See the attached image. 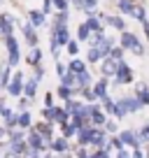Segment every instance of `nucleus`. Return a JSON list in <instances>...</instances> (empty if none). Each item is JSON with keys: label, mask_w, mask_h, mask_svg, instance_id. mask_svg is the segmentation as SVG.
<instances>
[{"label": "nucleus", "mask_w": 149, "mask_h": 158, "mask_svg": "<svg viewBox=\"0 0 149 158\" xmlns=\"http://www.w3.org/2000/svg\"><path fill=\"white\" fill-rule=\"evenodd\" d=\"M16 30V19L10 12H0V42H5V37L14 35Z\"/></svg>", "instance_id": "obj_6"}, {"label": "nucleus", "mask_w": 149, "mask_h": 158, "mask_svg": "<svg viewBox=\"0 0 149 158\" xmlns=\"http://www.w3.org/2000/svg\"><path fill=\"white\" fill-rule=\"evenodd\" d=\"M68 70H70V72H74V74H82V72H86V70H89V63L74 56V58H70V63H68Z\"/></svg>", "instance_id": "obj_21"}, {"label": "nucleus", "mask_w": 149, "mask_h": 158, "mask_svg": "<svg viewBox=\"0 0 149 158\" xmlns=\"http://www.w3.org/2000/svg\"><path fill=\"white\" fill-rule=\"evenodd\" d=\"M42 105H45V107H54V105H56V93L47 91V93L42 95Z\"/></svg>", "instance_id": "obj_45"}, {"label": "nucleus", "mask_w": 149, "mask_h": 158, "mask_svg": "<svg viewBox=\"0 0 149 158\" xmlns=\"http://www.w3.org/2000/svg\"><path fill=\"white\" fill-rule=\"evenodd\" d=\"M119 63L121 60H114V58H103L100 60V74H103V77H107V79H112L117 74V70H119Z\"/></svg>", "instance_id": "obj_11"}, {"label": "nucleus", "mask_w": 149, "mask_h": 158, "mask_svg": "<svg viewBox=\"0 0 149 158\" xmlns=\"http://www.w3.org/2000/svg\"><path fill=\"white\" fill-rule=\"evenodd\" d=\"M135 2L138 0H117V10L121 12V14H126V16H130V12H133V7H135Z\"/></svg>", "instance_id": "obj_32"}, {"label": "nucleus", "mask_w": 149, "mask_h": 158, "mask_svg": "<svg viewBox=\"0 0 149 158\" xmlns=\"http://www.w3.org/2000/svg\"><path fill=\"white\" fill-rule=\"evenodd\" d=\"M77 95H79L84 102H98V98H96V93H93V89H91V86H89V89H82Z\"/></svg>", "instance_id": "obj_36"}, {"label": "nucleus", "mask_w": 149, "mask_h": 158, "mask_svg": "<svg viewBox=\"0 0 149 158\" xmlns=\"http://www.w3.org/2000/svg\"><path fill=\"white\" fill-rule=\"evenodd\" d=\"M91 89H93L96 98H98V102H100V100H103L105 95H109V93H107V89H109V79H107V77H100V79H96Z\"/></svg>", "instance_id": "obj_17"}, {"label": "nucleus", "mask_w": 149, "mask_h": 158, "mask_svg": "<svg viewBox=\"0 0 149 158\" xmlns=\"http://www.w3.org/2000/svg\"><path fill=\"white\" fill-rule=\"evenodd\" d=\"M49 151L56 153V156H65V153L72 151V144H70V139H65L63 135H56V137L51 139V144H49Z\"/></svg>", "instance_id": "obj_8"}, {"label": "nucleus", "mask_w": 149, "mask_h": 158, "mask_svg": "<svg viewBox=\"0 0 149 158\" xmlns=\"http://www.w3.org/2000/svg\"><path fill=\"white\" fill-rule=\"evenodd\" d=\"M2 47H5V60L12 65V68H19L21 63V44H19V37L16 35H10V37H5V42H2Z\"/></svg>", "instance_id": "obj_1"}, {"label": "nucleus", "mask_w": 149, "mask_h": 158, "mask_svg": "<svg viewBox=\"0 0 149 158\" xmlns=\"http://www.w3.org/2000/svg\"><path fill=\"white\" fill-rule=\"evenodd\" d=\"M124 47H121V44H114V47H112V51H109V58H114V60H124Z\"/></svg>", "instance_id": "obj_43"}, {"label": "nucleus", "mask_w": 149, "mask_h": 158, "mask_svg": "<svg viewBox=\"0 0 149 158\" xmlns=\"http://www.w3.org/2000/svg\"><path fill=\"white\" fill-rule=\"evenodd\" d=\"M12 74H14V68H12L10 63H7L5 58L0 60V84H2V89H7V84H10Z\"/></svg>", "instance_id": "obj_18"}, {"label": "nucleus", "mask_w": 149, "mask_h": 158, "mask_svg": "<svg viewBox=\"0 0 149 158\" xmlns=\"http://www.w3.org/2000/svg\"><path fill=\"white\" fill-rule=\"evenodd\" d=\"M58 84H63V86H70V89H72L74 93H77V74H74V72H70V70H68V72H65L63 77H58Z\"/></svg>", "instance_id": "obj_25"}, {"label": "nucleus", "mask_w": 149, "mask_h": 158, "mask_svg": "<svg viewBox=\"0 0 149 158\" xmlns=\"http://www.w3.org/2000/svg\"><path fill=\"white\" fill-rule=\"evenodd\" d=\"M84 23L86 26H89V30H91V33H105V30H103V21H100V16L98 14H96V16H86V21H84Z\"/></svg>", "instance_id": "obj_26"}, {"label": "nucleus", "mask_w": 149, "mask_h": 158, "mask_svg": "<svg viewBox=\"0 0 149 158\" xmlns=\"http://www.w3.org/2000/svg\"><path fill=\"white\" fill-rule=\"evenodd\" d=\"M42 121H49V123H54V107H42Z\"/></svg>", "instance_id": "obj_47"}, {"label": "nucleus", "mask_w": 149, "mask_h": 158, "mask_svg": "<svg viewBox=\"0 0 149 158\" xmlns=\"http://www.w3.org/2000/svg\"><path fill=\"white\" fill-rule=\"evenodd\" d=\"M33 123H35V121H33V112H30V109H28V112H19V128L21 130L33 128Z\"/></svg>", "instance_id": "obj_27"}, {"label": "nucleus", "mask_w": 149, "mask_h": 158, "mask_svg": "<svg viewBox=\"0 0 149 158\" xmlns=\"http://www.w3.org/2000/svg\"><path fill=\"white\" fill-rule=\"evenodd\" d=\"M45 72H47V70H45V65H37V68H33V74H30V77H33L35 81L40 84L42 79H45Z\"/></svg>", "instance_id": "obj_46"}, {"label": "nucleus", "mask_w": 149, "mask_h": 158, "mask_svg": "<svg viewBox=\"0 0 149 158\" xmlns=\"http://www.w3.org/2000/svg\"><path fill=\"white\" fill-rule=\"evenodd\" d=\"M135 98H138L140 102L144 105V107L149 105V86L144 84V81H140V84L135 86Z\"/></svg>", "instance_id": "obj_24"}, {"label": "nucleus", "mask_w": 149, "mask_h": 158, "mask_svg": "<svg viewBox=\"0 0 149 158\" xmlns=\"http://www.w3.org/2000/svg\"><path fill=\"white\" fill-rule=\"evenodd\" d=\"M56 98H61L65 102V100H72V98H77V93H74L70 86H63V84H58V89H56Z\"/></svg>", "instance_id": "obj_30"}, {"label": "nucleus", "mask_w": 149, "mask_h": 158, "mask_svg": "<svg viewBox=\"0 0 149 158\" xmlns=\"http://www.w3.org/2000/svg\"><path fill=\"white\" fill-rule=\"evenodd\" d=\"M107 142H109V135L105 133V128H96V133H93V142H91V149H103Z\"/></svg>", "instance_id": "obj_19"}, {"label": "nucleus", "mask_w": 149, "mask_h": 158, "mask_svg": "<svg viewBox=\"0 0 149 158\" xmlns=\"http://www.w3.org/2000/svg\"><path fill=\"white\" fill-rule=\"evenodd\" d=\"M70 121V112H65L63 105H54V123L56 126H63Z\"/></svg>", "instance_id": "obj_20"}, {"label": "nucleus", "mask_w": 149, "mask_h": 158, "mask_svg": "<svg viewBox=\"0 0 149 158\" xmlns=\"http://www.w3.org/2000/svg\"><path fill=\"white\" fill-rule=\"evenodd\" d=\"M135 133H138V142H140V147L149 142V123H147V126H142L140 130H135Z\"/></svg>", "instance_id": "obj_39"}, {"label": "nucleus", "mask_w": 149, "mask_h": 158, "mask_svg": "<svg viewBox=\"0 0 149 158\" xmlns=\"http://www.w3.org/2000/svg\"><path fill=\"white\" fill-rule=\"evenodd\" d=\"M58 158H74V153L70 151V153H65V156H58Z\"/></svg>", "instance_id": "obj_54"}, {"label": "nucleus", "mask_w": 149, "mask_h": 158, "mask_svg": "<svg viewBox=\"0 0 149 158\" xmlns=\"http://www.w3.org/2000/svg\"><path fill=\"white\" fill-rule=\"evenodd\" d=\"M26 21H28V23H33L35 28L40 30V28H45V26H47V21H49V19H47V14H45L42 10H28Z\"/></svg>", "instance_id": "obj_12"}, {"label": "nucleus", "mask_w": 149, "mask_h": 158, "mask_svg": "<svg viewBox=\"0 0 149 158\" xmlns=\"http://www.w3.org/2000/svg\"><path fill=\"white\" fill-rule=\"evenodd\" d=\"M100 60H103L100 49H98V47H89V51H86V63H89V65H96V63H100Z\"/></svg>", "instance_id": "obj_31"}, {"label": "nucleus", "mask_w": 149, "mask_h": 158, "mask_svg": "<svg viewBox=\"0 0 149 158\" xmlns=\"http://www.w3.org/2000/svg\"><path fill=\"white\" fill-rule=\"evenodd\" d=\"M119 102L124 105V109H126L128 114H138L140 109L144 107V105L140 102L138 98H135V93H133V95H124V98H119Z\"/></svg>", "instance_id": "obj_15"}, {"label": "nucleus", "mask_w": 149, "mask_h": 158, "mask_svg": "<svg viewBox=\"0 0 149 158\" xmlns=\"http://www.w3.org/2000/svg\"><path fill=\"white\" fill-rule=\"evenodd\" d=\"M133 70H130V65H126V60H121L119 63V70H117V74L112 77V86H126V84H133Z\"/></svg>", "instance_id": "obj_5"}, {"label": "nucleus", "mask_w": 149, "mask_h": 158, "mask_svg": "<svg viewBox=\"0 0 149 158\" xmlns=\"http://www.w3.org/2000/svg\"><path fill=\"white\" fill-rule=\"evenodd\" d=\"M65 51H68L72 58H74V56H79V42H77V40H70L68 44H65Z\"/></svg>", "instance_id": "obj_40"}, {"label": "nucleus", "mask_w": 149, "mask_h": 158, "mask_svg": "<svg viewBox=\"0 0 149 158\" xmlns=\"http://www.w3.org/2000/svg\"><path fill=\"white\" fill-rule=\"evenodd\" d=\"M89 37H91V30H89V26L82 21V23L77 26V42H89Z\"/></svg>", "instance_id": "obj_34"}, {"label": "nucleus", "mask_w": 149, "mask_h": 158, "mask_svg": "<svg viewBox=\"0 0 149 158\" xmlns=\"http://www.w3.org/2000/svg\"><path fill=\"white\" fill-rule=\"evenodd\" d=\"M114 102H117V100H112V98H109V95H105V98L100 100V105H103L105 114H112V112H114Z\"/></svg>", "instance_id": "obj_42"}, {"label": "nucleus", "mask_w": 149, "mask_h": 158, "mask_svg": "<svg viewBox=\"0 0 149 158\" xmlns=\"http://www.w3.org/2000/svg\"><path fill=\"white\" fill-rule=\"evenodd\" d=\"M26 144H28V149H33V151H49V144L42 139V135L35 128L26 130Z\"/></svg>", "instance_id": "obj_7"}, {"label": "nucleus", "mask_w": 149, "mask_h": 158, "mask_svg": "<svg viewBox=\"0 0 149 158\" xmlns=\"http://www.w3.org/2000/svg\"><path fill=\"white\" fill-rule=\"evenodd\" d=\"M2 93H5V89H2V84H0V95H2Z\"/></svg>", "instance_id": "obj_56"}, {"label": "nucleus", "mask_w": 149, "mask_h": 158, "mask_svg": "<svg viewBox=\"0 0 149 158\" xmlns=\"http://www.w3.org/2000/svg\"><path fill=\"white\" fill-rule=\"evenodd\" d=\"M0 7H2V0H0Z\"/></svg>", "instance_id": "obj_57"}, {"label": "nucleus", "mask_w": 149, "mask_h": 158, "mask_svg": "<svg viewBox=\"0 0 149 158\" xmlns=\"http://www.w3.org/2000/svg\"><path fill=\"white\" fill-rule=\"evenodd\" d=\"M5 139H7V128L0 123V144H5Z\"/></svg>", "instance_id": "obj_50"}, {"label": "nucleus", "mask_w": 149, "mask_h": 158, "mask_svg": "<svg viewBox=\"0 0 149 158\" xmlns=\"http://www.w3.org/2000/svg\"><path fill=\"white\" fill-rule=\"evenodd\" d=\"M37 81H35L33 77H26V84H23V95L26 98H30V100H35L37 98Z\"/></svg>", "instance_id": "obj_22"}, {"label": "nucleus", "mask_w": 149, "mask_h": 158, "mask_svg": "<svg viewBox=\"0 0 149 158\" xmlns=\"http://www.w3.org/2000/svg\"><path fill=\"white\" fill-rule=\"evenodd\" d=\"M93 133H96V126H84V128L77 130V147H91L93 142Z\"/></svg>", "instance_id": "obj_10"}, {"label": "nucleus", "mask_w": 149, "mask_h": 158, "mask_svg": "<svg viewBox=\"0 0 149 158\" xmlns=\"http://www.w3.org/2000/svg\"><path fill=\"white\" fill-rule=\"evenodd\" d=\"M16 26H19V30H21V37H23V42L28 44V49H33V47H40L37 28H35L33 23H28V21H19V19H16Z\"/></svg>", "instance_id": "obj_2"}, {"label": "nucleus", "mask_w": 149, "mask_h": 158, "mask_svg": "<svg viewBox=\"0 0 149 158\" xmlns=\"http://www.w3.org/2000/svg\"><path fill=\"white\" fill-rule=\"evenodd\" d=\"M142 30H144V37L149 40V21H142Z\"/></svg>", "instance_id": "obj_53"}, {"label": "nucleus", "mask_w": 149, "mask_h": 158, "mask_svg": "<svg viewBox=\"0 0 149 158\" xmlns=\"http://www.w3.org/2000/svg\"><path fill=\"white\" fill-rule=\"evenodd\" d=\"M54 12H70V0H54Z\"/></svg>", "instance_id": "obj_44"}, {"label": "nucleus", "mask_w": 149, "mask_h": 158, "mask_svg": "<svg viewBox=\"0 0 149 158\" xmlns=\"http://www.w3.org/2000/svg\"><path fill=\"white\" fill-rule=\"evenodd\" d=\"M58 128H61V135H63L65 139H72V137H77V130H79V128H77V126L72 123V121H68V123L58 126Z\"/></svg>", "instance_id": "obj_28"}, {"label": "nucleus", "mask_w": 149, "mask_h": 158, "mask_svg": "<svg viewBox=\"0 0 149 158\" xmlns=\"http://www.w3.org/2000/svg\"><path fill=\"white\" fill-rule=\"evenodd\" d=\"M30 105H33V100L26 98V95H21V98H16V112H28Z\"/></svg>", "instance_id": "obj_37"}, {"label": "nucleus", "mask_w": 149, "mask_h": 158, "mask_svg": "<svg viewBox=\"0 0 149 158\" xmlns=\"http://www.w3.org/2000/svg\"><path fill=\"white\" fill-rule=\"evenodd\" d=\"M0 121H2V126H5L7 130L12 128H19V112L12 107H7L5 112H2V116H0Z\"/></svg>", "instance_id": "obj_13"}, {"label": "nucleus", "mask_w": 149, "mask_h": 158, "mask_svg": "<svg viewBox=\"0 0 149 158\" xmlns=\"http://www.w3.org/2000/svg\"><path fill=\"white\" fill-rule=\"evenodd\" d=\"M109 144H112V151H124V142H121V139H119V135H109Z\"/></svg>", "instance_id": "obj_41"}, {"label": "nucleus", "mask_w": 149, "mask_h": 158, "mask_svg": "<svg viewBox=\"0 0 149 158\" xmlns=\"http://www.w3.org/2000/svg\"><path fill=\"white\" fill-rule=\"evenodd\" d=\"M130 158H144V151H140V149H130Z\"/></svg>", "instance_id": "obj_51"}, {"label": "nucleus", "mask_w": 149, "mask_h": 158, "mask_svg": "<svg viewBox=\"0 0 149 158\" xmlns=\"http://www.w3.org/2000/svg\"><path fill=\"white\" fill-rule=\"evenodd\" d=\"M70 21V12H54V19H51V26H68Z\"/></svg>", "instance_id": "obj_33"}, {"label": "nucleus", "mask_w": 149, "mask_h": 158, "mask_svg": "<svg viewBox=\"0 0 149 158\" xmlns=\"http://www.w3.org/2000/svg\"><path fill=\"white\" fill-rule=\"evenodd\" d=\"M23 139H26V130H21V128L7 130V139H5L7 144H12V142H23Z\"/></svg>", "instance_id": "obj_29"}, {"label": "nucleus", "mask_w": 149, "mask_h": 158, "mask_svg": "<svg viewBox=\"0 0 149 158\" xmlns=\"http://www.w3.org/2000/svg\"><path fill=\"white\" fill-rule=\"evenodd\" d=\"M117 158H130V151L124 149V151H117Z\"/></svg>", "instance_id": "obj_52"}, {"label": "nucleus", "mask_w": 149, "mask_h": 158, "mask_svg": "<svg viewBox=\"0 0 149 158\" xmlns=\"http://www.w3.org/2000/svg\"><path fill=\"white\" fill-rule=\"evenodd\" d=\"M42 58H45V54H42L40 47H33V49H28V54H26V65H28L30 70L37 68V65H42Z\"/></svg>", "instance_id": "obj_16"}, {"label": "nucleus", "mask_w": 149, "mask_h": 158, "mask_svg": "<svg viewBox=\"0 0 149 158\" xmlns=\"http://www.w3.org/2000/svg\"><path fill=\"white\" fill-rule=\"evenodd\" d=\"M33 128H35L37 133L42 135V139H45L47 144H51V139L56 137V135H54L56 123H49V121H37V123H33Z\"/></svg>", "instance_id": "obj_9"}, {"label": "nucleus", "mask_w": 149, "mask_h": 158, "mask_svg": "<svg viewBox=\"0 0 149 158\" xmlns=\"http://www.w3.org/2000/svg\"><path fill=\"white\" fill-rule=\"evenodd\" d=\"M91 153H93V158H109L112 156L107 149H91Z\"/></svg>", "instance_id": "obj_48"}, {"label": "nucleus", "mask_w": 149, "mask_h": 158, "mask_svg": "<svg viewBox=\"0 0 149 158\" xmlns=\"http://www.w3.org/2000/svg\"><path fill=\"white\" fill-rule=\"evenodd\" d=\"M119 139L121 142H124V147L126 149H140V142H138V133H135V130H119Z\"/></svg>", "instance_id": "obj_14"}, {"label": "nucleus", "mask_w": 149, "mask_h": 158, "mask_svg": "<svg viewBox=\"0 0 149 158\" xmlns=\"http://www.w3.org/2000/svg\"><path fill=\"white\" fill-rule=\"evenodd\" d=\"M119 44L124 47L126 51H133L135 56H144V47H142V42L135 37V33L124 30V33H121V37H119Z\"/></svg>", "instance_id": "obj_3"}, {"label": "nucleus", "mask_w": 149, "mask_h": 158, "mask_svg": "<svg viewBox=\"0 0 149 158\" xmlns=\"http://www.w3.org/2000/svg\"><path fill=\"white\" fill-rule=\"evenodd\" d=\"M103 128H105V133H107V135H117V133H119V126H117V118H107Z\"/></svg>", "instance_id": "obj_38"}, {"label": "nucleus", "mask_w": 149, "mask_h": 158, "mask_svg": "<svg viewBox=\"0 0 149 158\" xmlns=\"http://www.w3.org/2000/svg\"><path fill=\"white\" fill-rule=\"evenodd\" d=\"M23 84H26V74L21 72V70H14V74H12L5 93L10 95V98H21V95H23Z\"/></svg>", "instance_id": "obj_4"}, {"label": "nucleus", "mask_w": 149, "mask_h": 158, "mask_svg": "<svg viewBox=\"0 0 149 158\" xmlns=\"http://www.w3.org/2000/svg\"><path fill=\"white\" fill-rule=\"evenodd\" d=\"M93 74L86 70V72H82V74H77V93H79L82 89H89V86H93Z\"/></svg>", "instance_id": "obj_23"}, {"label": "nucleus", "mask_w": 149, "mask_h": 158, "mask_svg": "<svg viewBox=\"0 0 149 158\" xmlns=\"http://www.w3.org/2000/svg\"><path fill=\"white\" fill-rule=\"evenodd\" d=\"M65 72H68V65L61 63V60H56V74H58V77H63Z\"/></svg>", "instance_id": "obj_49"}, {"label": "nucleus", "mask_w": 149, "mask_h": 158, "mask_svg": "<svg viewBox=\"0 0 149 158\" xmlns=\"http://www.w3.org/2000/svg\"><path fill=\"white\" fill-rule=\"evenodd\" d=\"M0 123H2V121H0Z\"/></svg>", "instance_id": "obj_58"}, {"label": "nucleus", "mask_w": 149, "mask_h": 158, "mask_svg": "<svg viewBox=\"0 0 149 158\" xmlns=\"http://www.w3.org/2000/svg\"><path fill=\"white\" fill-rule=\"evenodd\" d=\"M130 19H135V21H147V12H144V7L140 5V2H135V7H133V12H130Z\"/></svg>", "instance_id": "obj_35"}, {"label": "nucleus", "mask_w": 149, "mask_h": 158, "mask_svg": "<svg viewBox=\"0 0 149 158\" xmlns=\"http://www.w3.org/2000/svg\"><path fill=\"white\" fill-rule=\"evenodd\" d=\"M144 156H147V158H149V142H147V151H144Z\"/></svg>", "instance_id": "obj_55"}]
</instances>
